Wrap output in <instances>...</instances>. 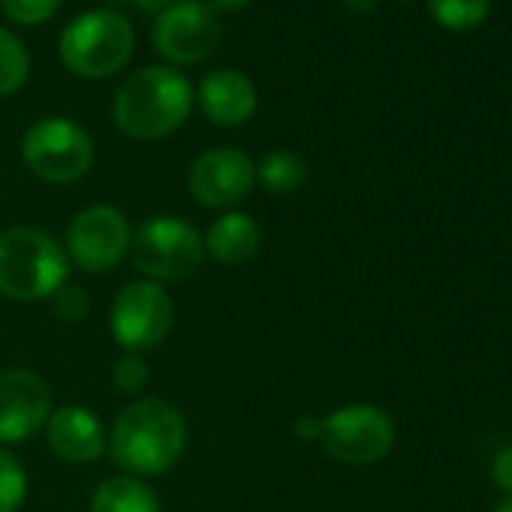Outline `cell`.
Masks as SVG:
<instances>
[{"mask_svg":"<svg viewBox=\"0 0 512 512\" xmlns=\"http://www.w3.org/2000/svg\"><path fill=\"white\" fill-rule=\"evenodd\" d=\"M106 446L127 476H163L187 449V422L175 404L139 398L118 413Z\"/></svg>","mask_w":512,"mask_h":512,"instance_id":"6da1fadb","label":"cell"},{"mask_svg":"<svg viewBox=\"0 0 512 512\" xmlns=\"http://www.w3.org/2000/svg\"><path fill=\"white\" fill-rule=\"evenodd\" d=\"M193 112V85L175 67H142L124 79L112 115L124 136L154 142L172 136Z\"/></svg>","mask_w":512,"mask_h":512,"instance_id":"7a4b0ae2","label":"cell"},{"mask_svg":"<svg viewBox=\"0 0 512 512\" xmlns=\"http://www.w3.org/2000/svg\"><path fill=\"white\" fill-rule=\"evenodd\" d=\"M70 275L64 244L37 226L0 232V293L13 302L52 299Z\"/></svg>","mask_w":512,"mask_h":512,"instance_id":"3957f363","label":"cell"},{"mask_svg":"<svg viewBox=\"0 0 512 512\" xmlns=\"http://www.w3.org/2000/svg\"><path fill=\"white\" fill-rule=\"evenodd\" d=\"M136 49V31L118 10H88L76 16L58 43L64 67L82 79H109L127 67Z\"/></svg>","mask_w":512,"mask_h":512,"instance_id":"277c9868","label":"cell"},{"mask_svg":"<svg viewBox=\"0 0 512 512\" xmlns=\"http://www.w3.org/2000/svg\"><path fill=\"white\" fill-rule=\"evenodd\" d=\"M130 260L145 275V281H187L205 260V241L190 220L157 214L133 232Z\"/></svg>","mask_w":512,"mask_h":512,"instance_id":"5b68a950","label":"cell"},{"mask_svg":"<svg viewBox=\"0 0 512 512\" xmlns=\"http://www.w3.org/2000/svg\"><path fill=\"white\" fill-rule=\"evenodd\" d=\"M22 160L49 184H76L94 166V139L70 118H40L22 136Z\"/></svg>","mask_w":512,"mask_h":512,"instance_id":"8992f818","label":"cell"},{"mask_svg":"<svg viewBox=\"0 0 512 512\" xmlns=\"http://www.w3.org/2000/svg\"><path fill=\"white\" fill-rule=\"evenodd\" d=\"M335 461L344 464H377L395 446V422L383 407L374 404H347L320 419L317 440Z\"/></svg>","mask_w":512,"mask_h":512,"instance_id":"52a82bcc","label":"cell"},{"mask_svg":"<svg viewBox=\"0 0 512 512\" xmlns=\"http://www.w3.org/2000/svg\"><path fill=\"white\" fill-rule=\"evenodd\" d=\"M151 40L163 61L190 67L208 61L220 49L223 25L205 0H175L154 16Z\"/></svg>","mask_w":512,"mask_h":512,"instance_id":"ba28073f","label":"cell"},{"mask_svg":"<svg viewBox=\"0 0 512 512\" xmlns=\"http://www.w3.org/2000/svg\"><path fill=\"white\" fill-rule=\"evenodd\" d=\"M112 338L124 353H148L166 341L175 323V302L154 281H133L112 302Z\"/></svg>","mask_w":512,"mask_h":512,"instance_id":"9c48e42d","label":"cell"},{"mask_svg":"<svg viewBox=\"0 0 512 512\" xmlns=\"http://www.w3.org/2000/svg\"><path fill=\"white\" fill-rule=\"evenodd\" d=\"M133 229L115 205H91L79 211L67 226V260L88 275H103L121 266L130 253Z\"/></svg>","mask_w":512,"mask_h":512,"instance_id":"30bf717a","label":"cell"},{"mask_svg":"<svg viewBox=\"0 0 512 512\" xmlns=\"http://www.w3.org/2000/svg\"><path fill=\"white\" fill-rule=\"evenodd\" d=\"M187 187L205 208H235L256 187V163L238 148H208L193 160Z\"/></svg>","mask_w":512,"mask_h":512,"instance_id":"8fae6325","label":"cell"},{"mask_svg":"<svg viewBox=\"0 0 512 512\" xmlns=\"http://www.w3.org/2000/svg\"><path fill=\"white\" fill-rule=\"evenodd\" d=\"M52 416L49 383L28 368L0 374V443H25L46 428Z\"/></svg>","mask_w":512,"mask_h":512,"instance_id":"7c38bea8","label":"cell"},{"mask_svg":"<svg viewBox=\"0 0 512 512\" xmlns=\"http://www.w3.org/2000/svg\"><path fill=\"white\" fill-rule=\"evenodd\" d=\"M49 449L67 464H91L106 452V428L100 416L85 404H67L52 410L46 422Z\"/></svg>","mask_w":512,"mask_h":512,"instance_id":"4fadbf2b","label":"cell"},{"mask_svg":"<svg viewBox=\"0 0 512 512\" xmlns=\"http://www.w3.org/2000/svg\"><path fill=\"white\" fill-rule=\"evenodd\" d=\"M202 115L217 127H241L256 112V88L241 70H211L196 88Z\"/></svg>","mask_w":512,"mask_h":512,"instance_id":"5bb4252c","label":"cell"},{"mask_svg":"<svg viewBox=\"0 0 512 512\" xmlns=\"http://www.w3.org/2000/svg\"><path fill=\"white\" fill-rule=\"evenodd\" d=\"M205 253H211L223 266H244L263 247V229L244 211L220 214L205 232Z\"/></svg>","mask_w":512,"mask_h":512,"instance_id":"9a60e30c","label":"cell"},{"mask_svg":"<svg viewBox=\"0 0 512 512\" xmlns=\"http://www.w3.org/2000/svg\"><path fill=\"white\" fill-rule=\"evenodd\" d=\"M91 512H160V497L148 482L124 473L106 479L94 491Z\"/></svg>","mask_w":512,"mask_h":512,"instance_id":"2e32d148","label":"cell"},{"mask_svg":"<svg viewBox=\"0 0 512 512\" xmlns=\"http://www.w3.org/2000/svg\"><path fill=\"white\" fill-rule=\"evenodd\" d=\"M308 181V163L296 151H269L260 163H256V184L275 196H287L302 190Z\"/></svg>","mask_w":512,"mask_h":512,"instance_id":"e0dca14e","label":"cell"},{"mask_svg":"<svg viewBox=\"0 0 512 512\" xmlns=\"http://www.w3.org/2000/svg\"><path fill=\"white\" fill-rule=\"evenodd\" d=\"M31 79V52L7 28H0V97L22 91Z\"/></svg>","mask_w":512,"mask_h":512,"instance_id":"ac0fdd59","label":"cell"},{"mask_svg":"<svg viewBox=\"0 0 512 512\" xmlns=\"http://www.w3.org/2000/svg\"><path fill=\"white\" fill-rule=\"evenodd\" d=\"M431 19L449 31H470L491 13V0H425Z\"/></svg>","mask_w":512,"mask_h":512,"instance_id":"d6986e66","label":"cell"},{"mask_svg":"<svg viewBox=\"0 0 512 512\" xmlns=\"http://www.w3.org/2000/svg\"><path fill=\"white\" fill-rule=\"evenodd\" d=\"M28 497V473L22 461L0 446V512H19Z\"/></svg>","mask_w":512,"mask_h":512,"instance_id":"ffe728a7","label":"cell"},{"mask_svg":"<svg viewBox=\"0 0 512 512\" xmlns=\"http://www.w3.org/2000/svg\"><path fill=\"white\" fill-rule=\"evenodd\" d=\"M61 4H64V0H0V7H4L7 19L16 22V25H25V28L49 22L61 10Z\"/></svg>","mask_w":512,"mask_h":512,"instance_id":"44dd1931","label":"cell"},{"mask_svg":"<svg viewBox=\"0 0 512 512\" xmlns=\"http://www.w3.org/2000/svg\"><path fill=\"white\" fill-rule=\"evenodd\" d=\"M148 377H151V371H148V365H145V359H142L139 353H121V356L115 359L112 383H115L121 392H127V395L142 392L145 383H148Z\"/></svg>","mask_w":512,"mask_h":512,"instance_id":"7402d4cb","label":"cell"},{"mask_svg":"<svg viewBox=\"0 0 512 512\" xmlns=\"http://www.w3.org/2000/svg\"><path fill=\"white\" fill-rule=\"evenodd\" d=\"M52 308H55L58 320H64V323H82L91 314V296L82 287H76V284H64L52 296Z\"/></svg>","mask_w":512,"mask_h":512,"instance_id":"603a6c76","label":"cell"},{"mask_svg":"<svg viewBox=\"0 0 512 512\" xmlns=\"http://www.w3.org/2000/svg\"><path fill=\"white\" fill-rule=\"evenodd\" d=\"M491 476H494V482H497L503 491L512 494V443L503 446V449L497 452V458H494V464H491Z\"/></svg>","mask_w":512,"mask_h":512,"instance_id":"cb8c5ba5","label":"cell"},{"mask_svg":"<svg viewBox=\"0 0 512 512\" xmlns=\"http://www.w3.org/2000/svg\"><path fill=\"white\" fill-rule=\"evenodd\" d=\"M293 431H296V437H299L302 443H314V440H320V419H314V416H299L296 425H293Z\"/></svg>","mask_w":512,"mask_h":512,"instance_id":"d4e9b609","label":"cell"},{"mask_svg":"<svg viewBox=\"0 0 512 512\" xmlns=\"http://www.w3.org/2000/svg\"><path fill=\"white\" fill-rule=\"evenodd\" d=\"M208 7L220 16V13H241L244 7H250V0H208Z\"/></svg>","mask_w":512,"mask_h":512,"instance_id":"484cf974","label":"cell"},{"mask_svg":"<svg viewBox=\"0 0 512 512\" xmlns=\"http://www.w3.org/2000/svg\"><path fill=\"white\" fill-rule=\"evenodd\" d=\"M341 4H344L353 16H368V13L377 10L380 0H341Z\"/></svg>","mask_w":512,"mask_h":512,"instance_id":"4316f807","label":"cell"},{"mask_svg":"<svg viewBox=\"0 0 512 512\" xmlns=\"http://www.w3.org/2000/svg\"><path fill=\"white\" fill-rule=\"evenodd\" d=\"M133 4H136L139 10H145V13H160V10H166L169 4H175V0H133Z\"/></svg>","mask_w":512,"mask_h":512,"instance_id":"83f0119b","label":"cell"},{"mask_svg":"<svg viewBox=\"0 0 512 512\" xmlns=\"http://www.w3.org/2000/svg\"><path fill=\"white\" fill-rule=\"evenodd\" d=\"M494 512H512V497H506V500H503V503H500Z\"/></svg>","mask_w":512,"mask_h":512,"instance_id":"f1b7e54d","label":"cell"}]
</instances>
